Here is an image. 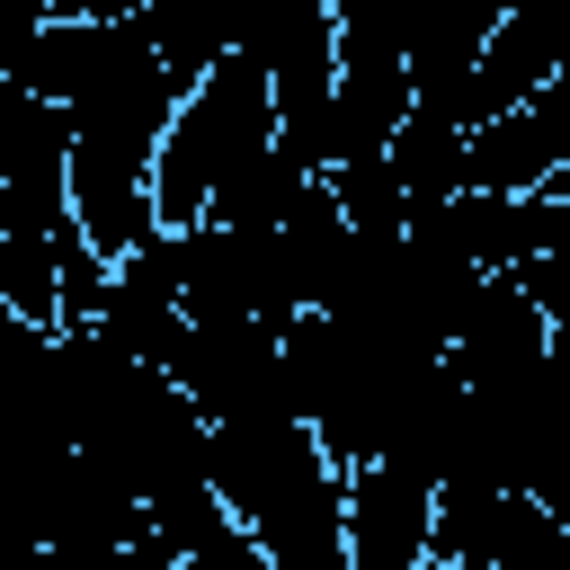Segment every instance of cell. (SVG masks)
Here are the masks:
<instances>
[{"instance_id":"6da1fadb","label":"cell","mask_w":570,"mask_h":570,"mask_svg":"<svg viewBox=\"0 0 570 570\" xmlns=\"http://www.w3.org/2000/svg\"><path fill=\"white\" fill-rule=\"evenodd\" d=\"M214 490L267 543L276 570H347V463L303 410L223 419L214 428Z\"/></svg>"},{"instance_id":"7a4b0ae2","label":"cell","mask_w":570,"mask_h":570,"mask_svg":"<svg viewBox=\"0 0 570 570\" xmlns=\"http://www.w3.org/2000/svg\"><path fill=\"white\" fill-rule=\"evenodd\" d=\"M276 142H285V134H276V80H267V62L223 53L214 71H196L187 98H178V116H169V142H160V160H151L160 223H205L214 196H223L258 151H276Z\"/></svg>"},{"instance_id":"3957f363","label":"cell","mask_w":570,"mask_h":570,"mask_svg":"<svg viewBox=\"0 0 570 570\" xmlns=\"http://www.w3.org/2000/svg\"><path fill=\"white\" fill-rule=\"evenodd\" d=\"M436 570H570V517L517 481H436Z\"/></svg>"},{"instance_id":"277c9868","label":"cell","mask_w":570,"mask_h":570,"mask_svg":"<svg viewBox=\"0 0 570 570\" xmlns=\"http://www.w3.org/2000/svg\"><path fill=\"white\" fill-rule=\"evenodd\" d=\"M169 374L196 392V410L223 428V419H267V410H294V365H285V321H187Z\"/></svg>"},{"instance_id":"5b68a950","label":"cell","mask_w":570,"mask_h":570,"mask_svg":"<svg viewBox=\"0 0 570 570\" xmlns=\"http://www.w3.org/2000/svg\"><path fill=\"white\" fill-rule=\"evenodd\" d=\"M436 561V472L401 454L347 463V570H419Z\"/></svg>"},{"instance_id":"8992f818","label":"cell","mask_w":570,"mask_h":570,"mask_svg":"<svg viewBox=\"0 0 570 570\" xmlns=\"http://www.w3.org/2000/svg\"><path fill=\"white\" fill-rule=\"evenodd\" d=\"M392 169L410 196H454L472 178V125L445 107H410V125L392 134Z\"/></svg>"},{"instance_id":"52a82bcc","label":"cell","mask_w":570,"mask_h":570,"mask_svg":"<svg viewBox=\"0 0 570 570\" xmlns=\"http://www.w3.org/2000/svg\"><path fill=\"white\" fill-rule=\"evenodd\" d=\"M525 125H534V151H543V169L561 178V169H570V71H552V80L525 98Z\"/></svg>"},{"instance_id":"ba28073f","label":"cell","mask_w":570,"mask_h":570,"mask_svg":"<svg viewBox=\"0 0 570 570\" xmlns=\"http://www.w3.org/2000/svg\"><path fill=\"white\" fill-rule=\"evenodd\" d=\"M330 9H356V0H330Z\"/></svg>"}]
</instances>
